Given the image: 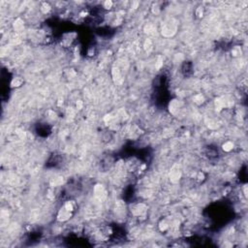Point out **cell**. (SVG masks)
Segmentation results:
<instances>
[{
    "instance_id": "3",
    "label": "cell",
    "mask_w": 248,
    "mask_h": 248,
    "mask_svg": "<svg viewBox=\"0 0 248 248\" xmlns=\"http://www.w3.org/2000/svg\"><path fill=\"white\" fill-rule=\"evenodd\" d=\"M14 28L17 32H20L24 28V22L22 19H17L14 22Z\"/></svg>"
},
{
    "instance_id": "6",
    "label": "cell",
    "mask_w": 248,
    "mask_h": 248,
    "mask_svg": "<svg viewBox=\"0 0 248 248\" xmlns=\"http://www.w3.org/2000/svg\"><path fill=\"white\" fill-rule=\"evenodd\" d=\"M102 5H103V8L106 9V10H112V7H114V3L112 1H105L102 3Z\"/></svg>"
},
{
    "instance_id": "5",
    "label": "cell",
    "mask_w": 248,
    "mask_h": 248,
    "mask_svg": "<svg viewBox=\"0 0 248 248\" xmlns=\"http://www.w3.org/2000/svg\"><path fill=\"white\" fill-rule=\"evenodd\" d=\"M222 148H223V150H225V151L229 152V151H231L233 148H234V144H233V142H226L223 144V147Z\"/></svg>"
},
{
    "instance_id": "4",
    "label": "cell",
    "mask_w": 248,
    "mask_h": 248,
    "mask_svg": "<svg viewBox=\"0 0 248 248\" xmlns=\"http://www.w3.org/2000/svg\"><path fill=\"white\" fill-rule=\"evenodd\" d=\"M40 10L43 14H48V13H50L52 11V6H50V3H48V2H44V3H42V5H41Z\"/></svg>"
},
{
    "instance_id": "2",
    "label": "cell",
    "mask_w": 248,
    "mask_h": 248,
    "mask_svg": "<svg viewBox=\"0 0 248 248\" xmlns=\"http://www.w3.org/2000/svg\"><path fill=\"white\" fill-rule=\"evenodd\" d=\"M73 212L67 210L64 206H62L59 210H58V213H57V220L59 222H66L68 221L69 219L71 218L72 216Z\"/></svg>"
},
{
    "instance_id": "7",
    "label": "cell",
    "mask_w": 248,
    "mask_h": 248,
    "mask_svg": "<svg viewBox=\"0 0 248 248\" xmlns=\"http://www.w3.org/2000/svg\"><path fill=\"white\" fill-rule=\"evenodd\" d=\"M22 79H19V78H15L14 80H13V81H12V85L13 86H20L22 85Z\"/></svg>"
},
{
    "instance_id": "1",
    "label": "cell",
    "mask_w": 248,
    "mask_h": 248,
    "mask_svg": "<svg viewBox=\"0 0 248 248\" xmlns=\"http://www.w3.org/2000/svg\"><path fill=\"white\" fill-rule=\"evenodd\" d=\"M76 36H77V34L74 32L63 34L62 38H61V46L64 48H70L71 46L74 44V42H75Z\"/></svg>"
}]
</instances>
